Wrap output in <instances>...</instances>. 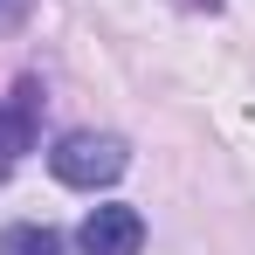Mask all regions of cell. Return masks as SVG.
I'll return each instance as SVG.
<instances>
[{"label": "cell", "instance_id": "cell-1", "mask_svg": "<svg viewBox=\"0 0 255 255\" xmlns=\"http://www.w3.org/2000/svg\"><path fill=\"white\" fill-rule=\"evenodd\" d=\"M125 166H131V152H125V138H111V131H69V138L48 152V172H55L62 186H83V193L111 186Z\"/></svg>", "mask_w": 255, "mask_h": 255}, {"label": "cell", "instance_id": "cell-2", "mask_svg": "<svg viewBox=\"0 0 255 255\" xmlns=\"http://www.w3.org/2000/svg\"><path fill=\"white\" fill-rule=\"evenodd\" d=\"M76 249L83 255H138L145 249V214L138 207H90V221L76 228Z\"/></svg>", "mask_w": 255, "mask_h": 255}, {"label": "cell", "instance_id": "cell-3", "mask_svg": "<svg viewBox=\"0 0 255 255\" xmlns=\"http://www.w3.org/2000/svg\"><path fill=\"white\" fill-rule=\"evenodd\" d=\"M35 111H42V83L21 76V83L7 90V104H0V152H28V138H35Z\"/></svg>", "mask_w": 255, "mask_h": 255}, {"label": "cell", "instance_id": "cell-4", "mask_svg": "<svg viewBox=\"0 0 255 255\" xmlns=\"http://www.w3.org/2000/svg\"><path fill=\"white\" fill-rule=\"evenodd\" d=\"M0 255H62V235L42 228V221H21V228L0 235Z\"/></svg>", "mask_w": 255, "mask_h": 255}, {"label": "cell", "instance_id": "cell-5", "mask_svg": "<svg viewBox=\"0 0 255 255\" xmlns=\"http://www.w3.org/2000/svg\"><path fill=\"white\" fill-rule=\"evenodd\" d=\"M21 21H28V0H0V35L21 28Z\"/></svg>", "mask_w": 255, "mask_h": 255}, {"label": "cell", "instance_id": "cell-6", "mask_svg": "<svg viewBox=\"0 0 255 255\" xmlns=\"http://www.w3.org/2000/svg\"><path fill=\"white\" fill-rule=\"evenodd\" d=\"M7 166H14V152H0V179H7Z\"/></svg>", "mask_w": 255, "mask_h": 255}]
</instances>
